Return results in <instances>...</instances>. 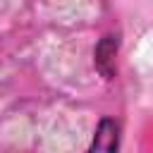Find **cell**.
<instances>
[{
    "mask_svg": "<svg viewBox=\"0 0 153 153\" xmlns=\"http://www.w3.org/2000/svg\"><path fill=\"white\" fill-rule=\"evenodd\" d=\"M115 53H117V36H105L96 48V67L105 79H112L115 72Z\"/></svg>",
    "mask_w": 153,
    "mask_h": 153,
    "instance_id": "cell-1",
    "label": "cell"
},
{
    "mask_svg": "<svg viewBox=\"0 0 153 153\" xmlns=\"http://www.w3.org/2000/svg\"><path fill=\"white\" fill-rule=\"evenodd\" d=\"M91 148H96V151H115L117 148V122L103 120L98 124V129H96V139H93Z\"/></svg>",
    "mask_w": 153,
    "mask_h": 153,
    "instance_id": "cell-2",
    "label": "cell"
}]
</instances>
